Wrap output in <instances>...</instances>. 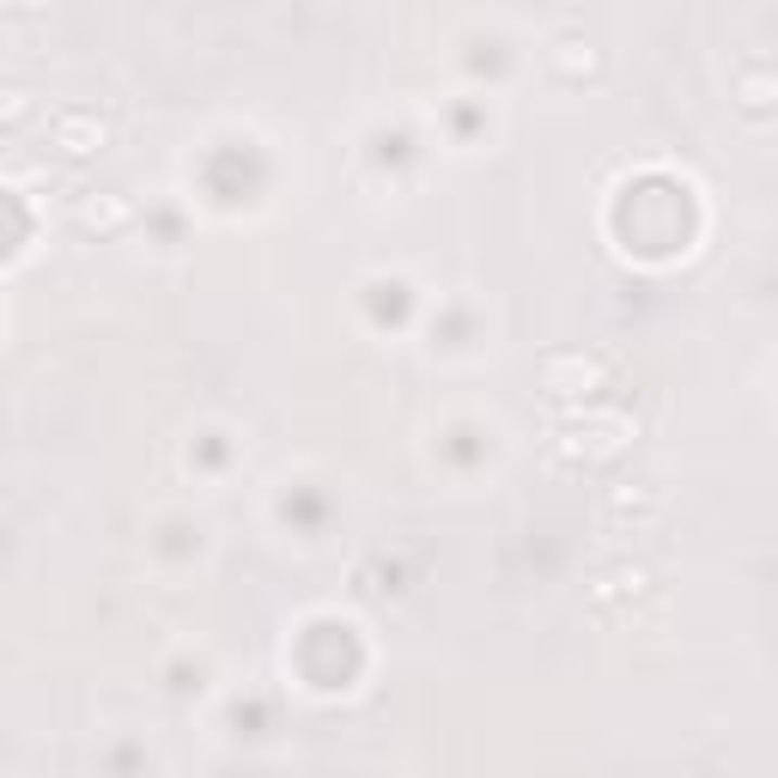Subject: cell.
I'll return each instance as SVG.
<instances>
[{
  "mask_svg": "<svg viewBox=\"0 0 778 778\" xmlns=\"http://www.w3.org/2000/svg\"><path fill=\"white\" fill-rule=\"evenodd\" d=\"M626 420L621 413H596L590 426H565V450H572V457H609V450H621V438H626Z\"/></svg>",
  "mask_w": 778,
  "mask_h": 778,
  "instance_id": "1",
  "label": "cell"
},
{
  "mask_svg": "<svg viewBox=\"0 0 778 778\" xmlns=\"http://www.w3.org/2000/svg\"><path fill=\"white\" fill-rule=\"evenodd\" d=\"M104 135H110V128L98 123L92 110H62V116H55V146H62V153H74V158L98 153V146H104Z\"/></svg>",
  "mask_w": 778,
  "mask_h": 778,
  "instance_id": "2",
  "label": "cell"
},
{
  "mask_svg": "<svg viewBox=\"0 0 778 778\" xmlns=\"http://www.w3.org/2000/svg\"><path fill=\"white\" fill-rule=\"evenodd\" d=\"M602 378V359H548V383L560 396H578V390H596Z\"/></svg>",
  "mask_w": 778,
  "mask_h": 778,
  "instance_id": "3",
  "label": "cell"
},
{
  "mask_svg": "<svg viewBox=\"0 0 778 778\" xmlns=\"http://www.w3.org/2000/svg\"><path fill=\"white\" fill-rule=\"evenodd\" d=\"M79 226H92V231H123V226H128V201L92 195L86 207H79Z\"/></svg>",
  "mask_w": 778,
  "mask_h": 778,
  "instance_id": "4",
  "label": "cell"
},
{
  "mask_svg": "<svg viewBox=\"0 0 778 778\" xmlns=\"http://www.w3.org/2000/svg\"><path fill=\"white\" fill-rule=\"evenodd\" d=\"M651 511H656V499H651V493H639V487H614L609 493V518H651Z\"/></svg>",
  "mask_w": 778,
  "mask_h": 778,
  "instance_id": "5",
  "label": "cell"
},
{
  "mask_svg": "<svg viewBox=\"0 0 778 778\" xmlns=\"http://www.w3.org/2000/svg\"><path fill=\"white\" fill-rule=\"evenodd\" d=\"M645 584H651V578H645L639 565H633V572L621 565V572H609V578L596 584V596H602V602H609V596H645Z\"/></svg>",
  "mask_w": 778,
  "mask_h": 778,
  "instance_id": "6",
  "label": "cell"
}]
</instances>
